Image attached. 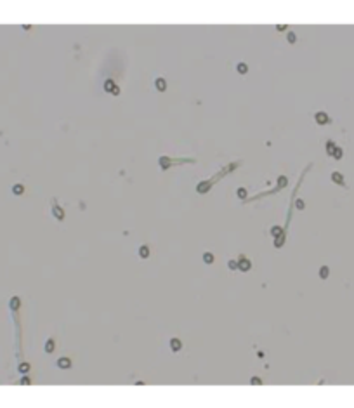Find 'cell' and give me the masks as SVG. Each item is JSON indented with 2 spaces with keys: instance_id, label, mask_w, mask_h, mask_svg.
Returning <instances> with one entry per match:
<instances>
[{
  "instance_id": "cell-1",
  "label": "cell",
  "mask_w": 354,
  "mask_h": 408,
  "mask_svg": "<svg viewBox=\"0 0 354 408\" xmlns=\"http://www.w3.org/2000/svg\"><path fill=\"white\" fill-rule=\"evenodd\" d=\"M316 122L320 125H325V124H328V122H330V118H328V115L326 113H316Z\"/></svg>"
},
{
  "instance_id": "cell-2",
  "label": "cell",
  "mask_w": 354,
  "mask_h": 408,
  "mask_svg": "<svg viewBox=\"0 0 354 408\" xmlns=\"http://www.w3.org/2000/svg\"><path fill=\"white\" fill-rule=\"evenodd\" d=\"M57 367L63 368V370H66V368L71 367V359H70V358H59V361H57Z\"/></svg>"
},
{
  "instance_id": "cell-3",
  "label": "cell",
  "mask_w": 354,
  "mask_h": 408,
  "mask_svg": "<svg viewBox=\"0 0 354 408\" xmlns=\"http://www.w3.org/2000/svg\"><path fill=\"white\" fill-rule=\"evenodd\" d=\"M238 268H240L241 271H248L250 268H252V264H250L248 259H241V261H240V264H238Z\"/></svg>"
},
{
  "instance_id": "cell-4",
  "label": "cell",
  "mask_w": 354,
  "mask_h": 408,
  "mask_svg": "<svg viewBox=\"0 0 354 408\" xmlns=\"http://www.w3.org/2000/svg\"><path fill=\"white\" fill-rule=\"evenodd\" d=\"M170 347H172V351H179V349L182 347V344H181L179 339H172V341H170Z\"/></svg>"
},
{
  "instance_id": "cell-5",
  "label": "cell",
  "mask_w": 354,
  "mask_h": 408,
  "mask_svg": "<svg viewBox=\"0 0 354 408\" xmlns=\"http://www.w3.org/2000/svg\"><path fill=\"white\" fill-rule=\"evenodd\" d=\"M156 89L160 90V92H163V90L167 89V82H165L163 78H156Z\"/></svg>"
},
{
  "instance_id": "cell-6",
  "label": "cell",
  "mask_w": 354,
  "mask_h": 408,
  "mask_svg": "<svg viewBox=\"0 0 354 408\" xmlns=\"http://www.w3.org/2000/svg\"><path fill=\"white\" fill-rule=\"evenodd\" d=\"M332 181H333V183H339V184H342V183H344V177H342V174H339V172H333V174H332Z\"/></svg>"
},
{
  "instance_id": "cell-7",
  "label": "cell",
  "mask_w": 354,
  "mask_h": 408,
  "mask_svg": "<svg viewBox=\"0 0 354 408\" xmlns=\"http://www.w3.org/2000/svg\"><path fill=\"white\" fill-rule=\"evenodd\" d=\"M45 351H47V352L54 351V341H52V339H49V341L45 342Z\"/></svg>"
},
{
  "instance_id": "cell-8",
  "label": "cell",
  "mask_w": 354,
  "mask_h": 408,
  "mask_svg": "<svg viewBox=\"0 0 354 408\" xmlns=\"http://www.w3.org/2000/svg\"><path fill=\"white\" fill-rule=\"evenodd\" d=\"M335 148H337V146H335V144H333L332 141H328V142H326V153H328V155H333V151H335Z\"/></svg>"
},
{
  "instance_id": "cell-9",
  "label": "cell",
  "mask_w": 354,
  "mask_h": 408,
  "mask_svg": "<svg viewBox=\"0 0 354 408\" xmlns=\"http://www.w3.org/2000/svg\"><path fill=\"white\" fill-rule=\"evenodd\" d=\"M52 212H54V215H56V217L59 219V221H61V219L64 217V212H63V210L59 209V207H54V210H52Z\"/></svg>"
},
{
  "instance_id": "cell-10",
  "label": "cell",
  "mask_w": 354,
  "mask_h": 408,
  "mask_svg": "<svg viewBox=\"0 0 354 408\" xmlns=\"http://www.w3.org/2000/svg\"><path fill=\"white\" fill-rule=\"evenodd\" d=\"M203 261H205L207 264H212V262H214V255L210 254V252H205V254H203Z\"/></svg>"
},
{
  "instance_id": "cell-11",
  "label": "cell",
  "mask_w": 354,
  "mask_h": 408,
  "mask_svg": "<svg viewBox=\"0 0 354 408\" xmlns=\"http://www.w3.org/2000/svg\"><path fill=\"white\" fill-rule=\"evenodd\" d=\"M139 255H141L142 259H146L149 255V248L148 247H141V250H139Z\"/></svg>"
},
{
  "instance_id": "cell-12",
  "label": "cell",
  "mask_w": 354,
  "mask_h": 408,
  "mask_svg": "<svg viewBox=\"0 0 354 408\" xmlns=\"http://www.w3.org/2000/svg\"><path fill=\"white\" fill-rule=\"evenodd\" d=\"M115 85H113V80H106L104 82V90H113Z\"/></svg>"
},
{
  "instance_id": "cell-13",
  "label": "cell",
  "mask_w": 354,
  "mask_h": 408,
  "mask_svg": "<svg viewBox=\"0 0 354 408\" xmlns=\"http://www.w3.org/2000/svg\"><path fill=\"white\" fill-rule=\"evenodd\" d=\"M320 276L323 278V280H325V278H328V268H326V266H323V268L320 269Z\"/></svg>"
},
{
  "instance_id": "cell-14",
  "label": "cell",
  "mask_w": 354,
  "mask_h": 408,
  "mask_svg": "<svg viewBox=\"0 0 354 408\" xmlns=\"http://www.w3.org/2000/svg\"><path fill=\"white\" fill-rule=\"evenodd\" d=\"M332 156L337 158V160H339V158H342V150H340V148H335V151H333Z\"/></svg>"
},
{
  "instance_id": "cell-15",
  "label": "cell",
  "mask_w": 354,
  "mask_h": 408,
  "mask_svg": "<svg viewBox=\"0 0 354 408\" xmlns=\"http://www.w3.org/2000/svg\"><path fill=\"white\" fill-rule=\"evenodd\" d=\"M246 70H248V66H246L245 63H240V64H238V71H240V73H246Z\"/></svg>"
},
{
  "instance_id": "cell-16",
  "label": "cell",
  "mask_w": 354,
  "mask_h": 408,
  "mask_svg": "<svg viewBox=\"0 0 354 408\" xmlns=\"http://www.w3.org/2000/svg\"><path fill=\"white\" fill-rule=\"evenodd\" d=\"M238 196H240V198H245V196H246V189H245V188H240V189H238Z\"/></svg>"
},
{
  "instance_id": "cell-17",
  "label": "cell",
  "mask_w": 354,
  "mask_h": 408,
  "mask_svg": "<svg viewBox=\"0 0 354 408\" xmlns=\"http://www.w3.org/2000/svg\"><path fill=\"white\" fill-rule=\"evenodd\" d=\"M271 233H272V236L281 235V228H278V226H276V228H272V229H271Z\"/></svg>"
},
{
  "instance_id": "cell-18",
  "label": "cell",
  "mask_w": 354,
  "mask_h": 408,
  "mask_svg": "<svg viewBox=\"0 0 354 408\" xmlns=\"http://www.w3.org/2000/svg\"><path fill=\"white\" fill-rule=\"evenodd\" d=\"M19 370H21L23 374H24V372H28V370H30V365H28V363H23L21 367H19Z\"/></svg>"
},
{
  "instance_id": "cell-19",
  "label": "cell",
  "mask_w": 354,
  "mask_h": 408,
  "mask_svg": "<svg viewBox=\"0 0 354 408\" xmlns=\"http://www.w3.org/2000/svg\"><path fill=\"white\" fill-rule=\"evenodd\" d=\"M14 193H16V195H21V193H23V186H21V184L14 186Z\"/></svg>"
},
{
  "instance_id": "cell-20",
  "label": "cell",
  "mask_w": 354,
  "mask_h": 408,
  "mask_svg": "<svg viewBox=\"0 0 354 408\" xmlns=\"http://www.w3.org/2000/svg\"><path fill=\"white\" fill-rule=\"evenodd\" d=\"M283 240H285V236H283V235L278 236V240H276V247H280V245L283 243Z\"/></svg>"
},
{
  "instance_id": "cell-21",
  "label": "cell",
  "mask_w": 354,
  "mask_h": 408,
  "mask_svg": "<svg viewBox=\"0 0 354 408\" xmlns=\"http://www.w3.org/2000/svg\"><path fill=\"white\" fill-rule=\"evenodd\" d=\"M160 165L161 167H168V158H160Z\"/></svg>"
},
{
  "instance_id": "cell-22",
  "label": "cell",
  "mask_w": 354,
  "mask_h": 408,
  "mask_svg": "<svg viewBox=\"0 0 354 408\" xmlns=\"http://www.w3.org/2000/svg\"><path fill=\"white\" fill-rule=\"evenodd\" d=\"M287 38H288V42H290V44H293V42H295V33H292V31H290Z\"/></svg>"
},
{
  "instance_id": "cell-23",
  "label": "cell",
  "mask_w": 354,
  "mask_h": 408,
  "mask_svg": "<svg viewBox=\"0 0 354 408\" xmlns=\"http://www.w3.org/2000/svg\"><path fill=\"white\" fill-rule=\"evenodd\" d=\"M250 382H252L254 386H257V384H262V380H261V379H259V377H254V379H252V380H250Z\"/></svg>"
},
{
  "instance_id": "cell-24",
  "label": "cell",
  "mask_w": 354,
  "mask_h": 408,
  "mask_svg": "<svg viewBox=\"0 0 354 408\" xmlns=\"http://www.w3.org/2000/svg\"><path fill=\"white\" fill-rule=\"evenodd\" d=\"M229 268H231V269H236V268H238V264H236L235 261H229Z\"/></svg>"
},
{
  "instance_id": "cell-25",
  "label": "cell",
  "mask_w": 354,
  "mask_h": 408,
  "mask_svg": "<svg viewBox=\"0 0 354 408\" xmlns=\"http://www.w3.org/2000/svg\"><path fill=\"white\" fill-rule=\"evenodd\" d=\"M111 92H113V96H118V92H120V89H118V87H115V89H113V90H111Z\"/></svg>"
},
{
  "instance_id": "cell-26",
  "label": "cell",
  "mask_w": 354,
  "mask_h": 408,
  "mask_svg": "<svg viewBox=\"0 0 354 408\" xmlns=\"http://www.w3.org/2000/svg\"><path fill=\"white\" fill-rule=\"evenodd\" d=\"M297 209H304V202H300V200H299V202H297Z\"/></svg>"
}]
</instances>
